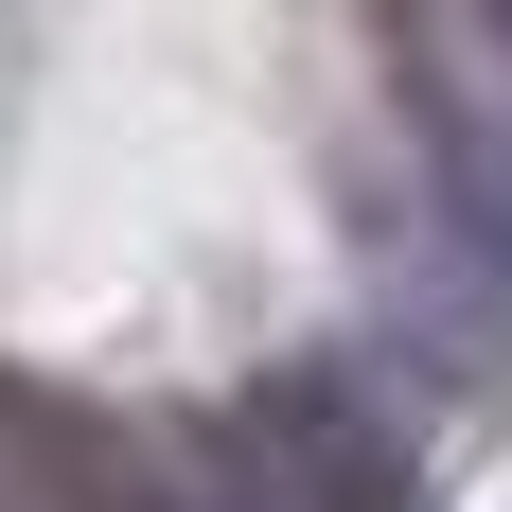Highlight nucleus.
Wrapping results in <instances>:
<instances>
[{
    "label": "nucleus",
    "mask_w": 512,
    "mask_h": 512,
    "mask_svg": "<svg viewBox=\"0 0 512 512\" xmlns=\"http://www.w3.org/2000/svg\"><path fill=\"white\" fill-rule=\"evenodd\" d=\"M230 442H248V477L283 512H424V407L371 354H283L230 407Z\"/></svg>",
    "instance_id": "f03ea898"
},
{
    "label": "nucleus",
    "mask_w": 512,
    "mask_h": 512,
    "mask_svg": "<svg viewBox=\"0 0 512 512\" xmlns=\"http://www.w3.org/2000/svg\"><path fill=\"white\" fill-rule=\"evenodd\" d=\"M460 18H477V71L512 89V0H460Z\"/></svg>",
    "instance_id": "7ed1b4c3"
},
{
    "label": "nucleus",
    "mask_w": 512,
    "mask_h": 512,
    "mask_svg": "<svg viewBox=\"0 0 512 512\" xmlns=\"http://www.w3.org/2000/svg\"><path fill=\"white\" fill-rule=\"evenodd\" d=\"M407 354L512 371V89H424V265Z\"/></svg>",
    "instance_id": "f257e3e1"
}]
</instances>
